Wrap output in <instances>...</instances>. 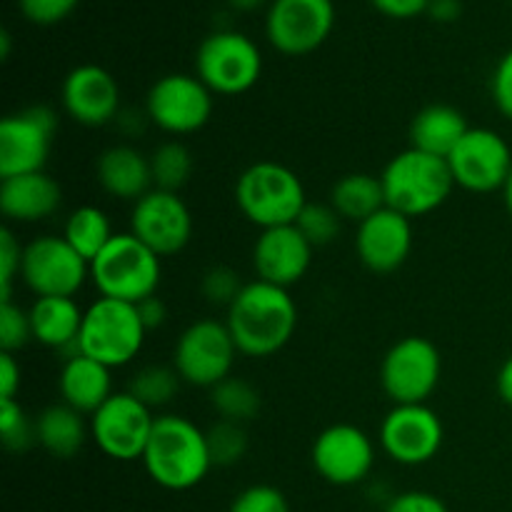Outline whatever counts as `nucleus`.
Masks as SVG:
<instances>
[{
    "label": "nucleus",
    "instance_id": "obj_4",
    "mask_svg": "<svg viewBox=\"0 0 512 512\" xmlns=\"http://www.w3.org/2000/svg\"><path fill=\"white\" fill-rule=\"evenodd\" d=\"M160 260L133 233H115L113 240L90 260V280L100 298L138 305L158 295Z\"/></svg>",
    "mask_w": 512,
    "mask_h": 512
},
{
    "label": "nucleus",
    "instance_id": "obj_17",
    "mask_svg": "<svg viewBox=\"0 0 512 512\" xmlns=\"http://www.w3.org/2000/svg\"><path fill=\"white\" fill-rule=\"evenodd\" d=\"M443 423L425 403L395 405L380 423V445L400 465H425L443 448Z\"/></svg>",
    "mask_w": 512,
    "mask_h": 512
},
{
    "label": "nucleus",
    "instance_id": "obj_23",
    "mask_svg": "<svg viewBox=\"0 0 512 512\" xmlns=\"http://www.w3.org/2000/svg\"><path fill=\"white\" fill-rule=\"evenodd\" d=\"M100 188L120 200L138 203L145 193L153 190V173H150V155L140 153L133 145H113L98 155L95 165Z\"/></svg>",
    "mask_w": 512,
    "mask_h": 512
},
{
    "label": "nucleus",
    "instance_id": "obj_39",
    "mask_svg": "<svg viewBox=\"0 0 512 512\" xmlns=\"http://www.w3.org/2000/svg\"><path fill=\"white\" fill-rule=\"evenodd\" d=\"M20 263H23V245L13 235V230H0V300H13L10 290L20 278Z\"/></svg>",
    "mask_w": 512,
    "mask_h": 512
},
{
    "label": "nucleus",
    "instance_id": "obj_20",
    "mask_svg": "<svg viewBox=\"0 0 512 512\" xmlns=\"http://www.w3.org/2000/svg\"><path fill=\"white\" fill-rule=\"evenodd\" d=\"M413 250V223L398 210L388 208L363 220L355 233V253L373 273H393L403 268Z\"/></svg>",
    "mask_w": 512,
    "mask_h": 512
},
{
    "label": "nucleus",
    "instance_id": "obj_30",
    "mask_svg": "<svg viewBox=\"0 0 512 512\" xmlns=\"http://www.w3.org/2000/svg\"><path fill=\"white\" fill-rule=\"evenodd\" d=\"M210 405H213L218 420L245 425L260 413L263 398H260L255 385H250L248 380L228 375L215 388H210Z\"/></svg>",
    "mask_w": 512,
    "mask_h": 512
},
{
    "label": "nucleus",
    "instance_id": "obj_45",
    "mask_svg": "<svg viewBox=\"0 0 512 512\" xmlns=\"http://www.w3.org/2000/svg\"><path fill=\"white\" fill-rule=\"evenodd\" d=\"M138 313H140V320H143L145 330L160 328V325L165 323V318H168V308H165V303L158 298V295L138 303Z\"/></svg>",
    "mask_w": 512,
    "mask_h": 512
},
{
    "label": "nucleus",
    "instance_id": "obj_26",
    "mask_svg": "<svg viewBox=\"0 0 512 512\" xmlns=\"http://www.w3.org/2000/svg\"><path fill=\"white\" fill-rule=\"evenodd\" d=\"M33 340L45 348H75L85 310L78 308L75 298H35L30 305Z\"/></svg>",
    "mask_w": 512,
    "mask_h": 512
},
{
    "label": "nucleus",
    "instance_id": "obj_21",
    "mask_svg": "<svg viewBox=\"0 0 512 512\" xmlns=\"http://www.w3.org/2000/svg\"><path fill=\"white\" fill-rule=\"evenodd\" d=\"M313 245L295 225L260 230L253 245V268L258 280L278 288H290L305 278L313 263Z\"/></svg>",
    "mask_w": 512,
    "mask_h": 512
},
{
    "label": "nucleus",
    "instance_id": "obj_46",
    "mask_svg": "<svg viewBox=\"0 0 512 512\" xmlns=\"http://www.w3.org/2000/svg\"><path fill=\"white\" fill-rule=\"evenodd\" d=\"M428 15L438 23H455L463 15V0H430Z\"/></svg>",
    "mask_w": 512,
    "mask_h": 512
},
{
    "label": "nucleus",
    "instance_id": "obj_35",
    "mask_svg": "<svg viewBox=\"0 0 512 512\" xmlns=\"http://www.w3.org/2000/svg\"><path fill=\"white\" fill-rule=\"evenodd\" d=\"M0 438L10 453H23L35 440V420L28 418L23 405L15 400H0Z\"/></svg>",
    "mask_w": 512,
    "mask_h": 512
},
{
    "label": "nucleus",
    "instance_id": "obj_44",
    "mask_svg": "<svg viewBox=\"0 0 512 512\" xmlns=\"http://www.w3.org/2000/svg\"><path fill=\"white\" fill-rule=\"evenodd\" d=\"M20 390V363L13 353H0V400H15Z\"/></svg>",
    "mask_w": 512,
    "mask_h": 512
},
{
    "label": "nucleus",
    "instance_id": "obj_22",
    "mask_svg": "<svg viewBox=\"0 0 512 512\" xmlns=\"http://www.w3.org/2000/svg\"><path fill=\"white\" fill-rule=\"evenodd\" d=\"M63 190L45 170L0 180V210L15 223H38L60 208Z\"/></svg>",
    "mask_w": 512,
    "mask_h": 512
},
{
    "label": "nucleus",
    "instance_id": "obj_25",
    "mask_svg": "<svg viewBox=\"0 0 512 512\" xmlns=\"http://www.w3.org/2000/svg\"><path fill=\"white\" fill-rule=\"evenodd\" d=\"M468 130V120L453 105H425L410 123V148L423 150L435 158H448Z\"/></svg>",
    "mask_w": 512,
    "mask_h": 512
},
{
    "label": "nucleus",
    "instance_id": "obj_48",
    "mask_svg": "<svg viewBox=\"0 0 512 512\" xmlns=\"http://www.w3.org/2000/svg\"><path fill=\"white\" fill-rule=\"evenodd\" d=\"M228 3L240 13H250V10H258L265 0H228Z\"/></svg>",
    "mask_w": 512,
    "mask_h": 512
},
{
    "label": "nucleus",
    "instance_id": "obj_24",
    "mask_svg": "<svg viewBox=\"0 0 512 512\" xmlns=\"http://www.w3.org/2000/svg\"><path fill=\"white\" fill-rule=\"evenodd\" d=\"M58 390L65 405L83 415H93L113 395L110 368L88 355L73 353L60 368Z\"/></svg>",
    "mask_w": 512,
    "mask_h": 512
},
{
    "label": "nucleus",
    "instance_id": "obj_38",
    "mask_svg": "<svg viewBox=\"0 0 512 512\" xmlns=\"http://www.w3.org/2000/svg\"><path fill=\"white\" fill-rule=\"evenodd\" d=\"M228 512H290V505L283 490L260 483L240 490Z\"/></svg>",
    "mask_w": 512,
    "mask_h": 512
},
{
    "label": "nucleus",
    "instance_id": "obj_40",
    "mask_svg": "<svg viewBox=\"0 0 512 512\" xmlns=\"http://www.w3.org/2000/svg\"><path fill=\"white\" fill-rule=\"evenodd\" d=\"M20 13L35 25H55L68 18L80 0H18Z\"/></svg>",
    "mask_w": 512,
    "mask_h": 512
},
{
    "label": "nucleus",
    "instance_id": "obj_37",
    "mask_svg": "<svg viewBox=\"0 0 512 512\" xmlns=\"http://www.w3.org/2000/svg\"><path fill=\"white\" fill-rule=\"evenodd\" d=\"M243 288L245 283H240L238 273L228 265H213L210 270H205L203 280H200V293L205 295V300L210 305H223L225 310L235 303Z\"/></svg>",
    "mask_w": 512,
    "mask_h": 512
},
{
    "label": "nucleus",
    "instance_id": "obj_18",
    "mask_svg": "<svg viewBox=\"0 0 512 512\" xmlns=\"http://www.w3.org/2000/svg\"><path fill=\"white\" fill-rule=\"evenodd\" d=\"M313 468L325 483L350 488L363 483L375 465V445L368 433L350 423L325 428L310 450Z\"/></svg>",
    "mask_w": 512,
    "mask_h": 512
},
{
    "label": "nucleus",
    "instance_id": "obj_19",
    "mask_svg": "<svg viewBox=\"0 0 512 512\" xmlns=\"http://www.w3.org/2000/svg\"><path fill=\"white\" fill-rule=\"evenodd\" d=\"M63 108L75 123L85 128H100L120 115V85L113 75L95 63L70 70L60 88Z\"/></svg>",
    "mask_w": 512,
    "mask_h": 512
},
{
    "label": "nucleus",
    "instance_id": "obj_8",
    "mask_svg": "<svg viewBox=\"0 0 512 512\" xmlns=\"http://www.w3.org/2000/svg\"><path fill=\"white\" fill-rule=\"evenodd\" d=\"M90 278V263L63 235H40L23 245L20 280L35 298H75Z\"/></svg>",
    "mask_w": 512,
    "mask_h": 512
},
{
    "label": "nucleus",
    "instance_id": "obj_50",
    "mask_svg": "<svg viewBox=\"0 0 512 512\" xmlns=\"http://www.w3.org/2000/svg\"><path fill=\"white\" fill-rule=\"evenodd\" d=\"M510 3H512V0H510Z\"/></svg>",
    "mask_w": 512,
    "mask_h": 512
},
{
    "label": "nucleus",
    "instance_id": "obj_13",
    "mask_svg": "<svg viewBox=\"0 0 512 512\" xmlns=\"http://www.w3.org/2000/svg\"><path fill=\"white\" fill-rule=\"evenodd\" d=\"M58 115L48 105H33L0 120V180L40 173L50 158Z\"/></svg>",
    "mask_w": 512,
    "mask_h": 512
},
{
    "label": "nucleus",
    "instance_id": "obj_34",
    "mask_svg": "<svg viewBox=\"0 0 512 512\" xmlns=\"http://www.w3.org/2000/svg\"><path fill=\"white\" fill-rule=\"evenodd\" d=\"M293 225L305 235V240L313 248H325V245H330L340 235L343 218H340V213L330 203H313V200H308Z\"/></svg>",
    "mask_w": 512,
    "mask_h": 512
},
{
    "label": "nucleus",
    "instance_id": "obj_10",
    "mask_svg": "<svg viewBox=\"0 0 512 512\" xmlns=\"http://www.w3.org/2000/svg\"><path fill=\"white\" fill-rule=\"evenodd\" d=\"M443 358L435 343L420 335L398 340L380 363V385L395 405L425 403L435 393Z\"/></svg>",
    "mask_w": 512,
    "mask_h": 512
},
{
    "label": "nucleus",
    "instance_id": "obj_5",
    "mask_svg": "<svg viewBox=\"0 0 512 512\" xmlns=\"http://www.w3.org/2000/svg\"><path fill=\"white\" fill-rule=\"evenodd\" d=\"M235 203L250 223L268 230L293 225L308 198L303 180L288 165L260 160L240 173L235 183Z\"/></svg>",
    "mask_w": 512,
    "mask_h": 512
},
{
    "label": "nucleus",
    "instance_id": "obj_16",
    "mask_svg": "<svg viewBox=\"0 0 512 512\" xmlns=\"http://www.w3.org/2000/svg\"><path fill=\"white\" fill-rule=\"evenodd\" d=\"M130 233L158 258H170L188 248L193 238V215L180 193L153 188L133 203Z\"/></svg>",
    "mask_w": 512,
    "mask_h": 512
},
{
    "label": "nucleus",
    "instance_id": "obj_36",
    "mask_svg": "<svg viewBox=\"0 0 512 512\" xmlns=\"http://www.w3.org/2000/svg\"><path fill=\"white\" fill-rule=\"evenodd\" d=\"M33 340L30 313L13 300H0V353H13Z\"/></svg>",
    "mask_w": 512,
    "mask_h": 512
},
{
    "label": "nucleus",
    "instance_id": "obj_6",
    "mask_svg": "<svg viewBox=\"0 0 512 512\" xmlns=\"http://www.w3.org/2000/svg\"><path fill=\"white\" fill-rule=\"evenodd\" d=\"M145 335L148 330L140 320L138 305L98 298L85 310L75 353L88 355L110 370L123 368L138 358Z\"/></svg>",
    "mask_w": 512,
    "mask_h": 512
},
{
    "label": "nucleus",
    "instance_id": "obj_31",
    "mask_svg": "<svg viewBox=\"0 0 512 512\" xmlns=\"http://www.w3.org/2000/svg\"><path fill=\"white\" fill-rule=\"evenodd\" d=\"M150 173H153V188L180 193L193 175V155L188 145L180 140L160 143L150 155Z\"/></svg>",
    "mask_w": 512,
    "mask_h": 512
},
{
    "label": "nucleus",
    "instance_id": "obj_11",
    "mask_svg": "<svg viewBox=\"0 0 512 512\" xmlns=\"http://www.w3.org/2000/svg\"><path fill=\"white\" fill-rule=\"evenodd\" d=\"M235 340L220 320H195L183 330L173 350V368L183 383L195 388H215L233 370Z\"/></svg>",
    "mask_w": 512,
    "mask_h": 512
},
{
    "label": "nucleus",
    "instance_id": "obj_14",
    "mask_svg": "<svg viewBox=\"0 0 512 512\" xmlns=\"http://www.w3.org/2000/svg\"><path fill=\"white\" fill-rule=\"evenodd\" d=\"M333 28V0H273L265 15L268 43L290 58L315 53Z\"/></svg>",
    "mask_w": 512,
    "mask_h": 512
},
{
    "label": "nucleus",
    "instance_id": "obj_12",
    "mask_svg": "<svg viewBox=\"0 0 512 512\" xmlns=\"http://www.w3.org/2000/svg\"><path fill=\"white\" fill-rule=\"evenodd\" d=\"M88 423L90 438L98 445L100 453L108 455L110 460L130 463V460H143L155 415L148 405L125 390V393L110 395L108 403L100 405L90 415Z\"/></svg>",
    "mask_w": 512,
    "mask_h": 512
},
{
    "label": "nucleus",
    "instance_id": "obj_2",
    "mask_svg": "<svg viewBox=\"0 0 512 512\" xmlns=\"http://www.w3.org/2000/svg\"><path fill=\"white\" fill-rule=\"evenodd\" d=\"M145 473L173 493L193 490L213 468L205 430L183 415H158L143 453Z\"/></svg>",
    "mask_w": 512,
    "mask_h": 512
},
{
    "label": "nucleus",
    "instance_id": "obj_49",
    "mask_svg": "<svg viewBox=\"0 0 512 512\" xmlns=\"http://www.w3.org/2000/svg\"><path fill=\"white\" fill-rule=\"evenodd\" d=\"M503 198H505V208H508V215L512 218V173H510L508 183H505V188H503Z\"/></svg>",
    "mask_w": 512,
    "mask_h": 512
},
{
    "label": "nucleus",
    "instance_id": "obj_1",
    "mask_svg": "<svg viewBox=\"0 0 512 512\" xmlns=\"http://www.w3.org/2000/svg\"><path fill=\"white\" fill-rule=\"evenodd\" d=\"M235 348L248 358H270L280 353L298 328V305L288 288L265 280L245 283L225 318Z\"/></svg>",
    "mask_w": 512,
    "mask_h": 512
},
{
    "label": "nucleus",
    "instance_id": "obj_43",
    "mask_svg": "<svg viewBox=\"0 0 512 512\" xmlns=\"http://www.w3.org/2000/svg\"><path fill=\"white\" fill-rule=\"evenodd\" d=\"M370 3H373V8L378 13L393 20L418 18V15L428 13L430 8V0H370Z\"/></svg>",
    "mask_w": 512,
    "mask_h": 512
},
{
    "label": "nucleus",
    "instance_id": "obj_7",
    "mask_svg": "<svg viewBox=\"0 0 512 512\" xmlns=\"http://www.w3.org/2000/svg\"><path fill=\"white\" fill-rule=\"evenodd\" d=\"M263 73L260 48L238 30H215L195 53V75L213 95H243Z\"/></svg>",
    "mask_w": 512,
    "mask_h": 512
},
{
    "label": "nucleus",
    "instance_id": "obj_33",
    "mask_svg": "<svg viewBox=\"0 0 512 512\" xmlns=\"http://www.w3.org/2000/svg\"><path fill=\"white\" fill-rule=\"evenodd\" d=\"M205 438H208L213 468H230V465L240 463L248 453V430L240 423L218 420L213 428L205 430Z\"/></svg>",
    "mask_w": 512,
    "mask_h": 512
},
{
    "label": "nucleus",
    "instance_id": "obj_42",
    "mask_svg": "<svg viewBox=\"0 0 512 512\" xmlns=\"http://www.w3.org/2000/svg\"><path fill=\"white\" fill-rule=\"evenodd\" d=\"M383 512H450V510L438 495L425 493V490H405V493L393 495Z\"/></svg>",
    "mask_w": 512,
    "mask_h": 512
},
{
    "label": "nucleus",
    "instance_id": "obj_15",
    "mask_svg": "<svg viewBox=\"0 0 512 512\" xmlns=\"http://www.w3.org/2000/svg\"><path fill=\"white\" fill-rule=\"evenodd\" d=\"M455 185L470 193L503 190L512 173V150L508 140L490 128H470L458 148L448 155Z\"/></svg>",
    "mask_w": 512,
    "mask_h": 512
},
{
    "label": "nucleus",
    "instance_id": "obj_29",
    "mask_svg": "<svg viewBox=\"0 0 512 512\" xmlns=\"http://www.w3.org/2000/svg\"><path fill=\"white\" fill-rule=\"evenodd\" d=\"M113 235L115 233L110 228L108 215L100 208H95V205H80V208H75L63 225V238L88 263L113 240Z\"/></svg>",
    "mask_w": 512,
    "mask_h": 512
},
{
    "label": "nucleus",
    "instance_id": "obj_41",
    "mask_svg": "<svg viewBox=\"0 0 512 512\" xmlns=\"http://www.w3.org/2000/svg\"><path fill=\"white\" fill-rule=\"evenodd\" d=\"M490 93H493L495 108L505 118L512 120V48L495 65L493 80H490Z\"/></svg>",
    "mask_w": 512,
    "mask_h": 512
},
{
    "label": "nucleus",
    "instance_id": "obj_9",
    "mask_svg": "<svg viewBox=\"0 0 512 512\" xmlns=\"http://www.w3.org/2000/svg\"><path fill=\"white\" fill-rule=\"evenodd\" d=\"M213 115V93L198 75L168 73L150 85L145 118L170 135H190L205 128Z\"/></svg>",
    "mask_w": 512,
    "mask_h": 512
},
{
    "label": "nucleus",
    "instance_id": "obj_3",
    "mask_svg": "<svg viewBox=\"0 0 512 512\" xmlns=\"http://www.w3.org/2000/svg\"><path fill=\"white\" fill-rule=\"evenodd\" d=\"M380 183L385 205L410 220L438 210L455 188L448 160L415 148L395 155L380 173Z\"/></svg>",
    "mask_w": 512,
    "mask_h": 512
},
{
    "label": "nucleus",
    "instance_id": "obj_47",
    "mask_svg": "<svg viewBox=\"0 0 512 512\" xmlns=\"http://www.w3.org/2000/svg\"><path fill=\"white\" fill-rule=\"evenodd\" d=\"M495 388H498L500 400H503L505 405H510V408H512V355L508 360H505L503 365H500L498 378H495Z\"/></svg>",
    "mask_w": 512,
    "mask_h": 512
},
{
    "label": "nucleus",
    "instance_id": "obj_28",
    "mask_svg": "<svg viewBox=\"0 0 512 512\" xmlns=\"http://www.w3.org/2000/svg\"><path fill=\"white\" fill-rule=\"evenodd\" d=\"M328 203L338 210L340 218L360 225L385 208L383 183L378 175L348 173L333 185Z\"/></svg>",
    "mask_w": 512,
    "mask_h": 512
},
{
    "label": "nucleus",
    "instance_id": "obj_27",
    "mask_svg": "<svg viewBox=\"0 0 512 512\" xmlns=\"http://www.w3.org/2000/svg\"><path fill=\"white\" fill-rule=\"evenodd\" d=\"M90 438V423L85 415L65 403L48 405L35 418V440L43 445L45 453L53 458L70 460L83 450L85 440Z\"/></svg>",
    "mask_w": 512,
    "mask_h": 512
},
{
    "label": "nucleus",
    "instance_id": "obj_32",
    "mask_svg": "<svg viewBox=\"0 0 512 512\" xmlns=\"http://www.w3.org/2000/svg\"><path fill=\"white\" fill-rule=\"evenodd\" d=\"M180 383H183V378H180L173 365H145L133 375L128 393L135 395L143 405H148L150 410H155L173 403Z\"/></svg>",
    "mask_w": 512,
    "mask_h": 512
}]
</instances>
